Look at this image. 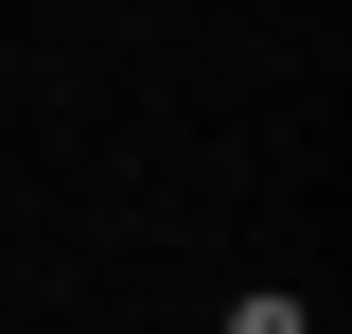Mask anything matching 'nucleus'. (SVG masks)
I'll use <instances>...</instances> for the list:
<instances>
[{"label":"nucleus","instance_id":"obj_1","mask_svg":"<svg viewBox=\"0 0 352 334\" xmlns=\"http://www.w3.org/2000/svg\"><path fill=\"white\" fill-rule=\"evenodd\" d=\"M229 334H317V299H282V282H247V299H229Z\"/></svg>","mask_w":352,"mask_h":334}]
</instances>
